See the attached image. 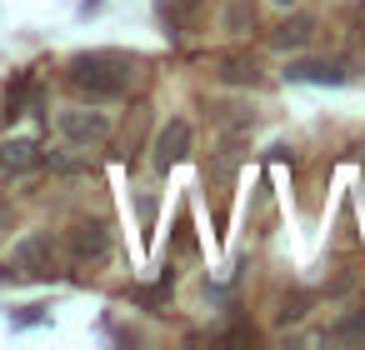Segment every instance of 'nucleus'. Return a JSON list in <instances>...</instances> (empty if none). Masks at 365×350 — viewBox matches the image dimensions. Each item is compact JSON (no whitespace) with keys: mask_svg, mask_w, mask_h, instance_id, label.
Here are the masks:
<instances>
[{"mask_svg":"<svg viewBox=\"0 0 365 350\" xmlns=\"http://www.w3.org/2000/svg\"><path fill=\"white\" fill-rule=\"evenodd\" d=\"M56 130H61L71 145H86V150H91V145H101V140L110 135V115H106V110H86V105H81V110H61V115H56Z\"/></svg>","mask_w":365,"mask_h":350,"instance_id":"f03ea898","label":"nucleus"},{"mask_svg":"<svg viewBox=\"0 0 365 350\" xmlns=\"http://www.w3.org/2000/svg\"><path fill=\"white\" fill-rule=\"evenodd\" d=\"M255 26V6H250V0H225V31H250Z\"/></svg>","mask_w":365,"mask_h":350,"instance_id":"9b49d317","label":"nucleus"},{"mask_svg":"<svg viewBox=\"0 0 365 350\" xmlns=\"http://www.w3.org/2000/svg\"><path fill=\"white\" fill-rule=\"evenodd\" d=\"M66 245H71L76 265H101L110 255V230H106V220H76L66 230Z\"/></svg>","mask_w":365,"mask_h":350,"instance_id":"20e7f679","label":"nucleus"},{"mask_svg":"<svg viewBox=\"0 0 365 350\" xmlns=\"http://www.w3.org/2000/svg\"><path fill=\"white\" fill-rule=\"evenodd\" d=\"M0 225H6V210H0Z\"/></svg>","mask_w":365,"mask_h":350,"instance_id":"f3484780","label":"nucleus"},{"mask_svg":"<svg viewBox=\"0 0 365 350\" xmlns=\"http://www.w3.org/2000/svg\"><path fill=\"white\" fill-rule=\"evenodd\" d=\"M275 6H290V0H275Z\"/></svg>","mask_w":365,"mask_h":350,"instance_id":"dca6fc26","label":"nucleus"},{"mask_svg":"<svg viewBox=\"0 0 365 350\" xmlns=\"http://www.w3.org/2000/svg\"><path fill=\"white\" fill-rule=\"evenodd\" d=\"M215 76H220L225 86H260V81H265L255 51H225V56L215 61Z\"/></svg>","mask_w":365,"mask_h":350,"instance_id":"0eeeda50","label":"nucleus"},{"mask_svg":"<svg viewBox=\"0 0 365 350\" xmlns=\"http://www.w3.org/2000/svg\"><path fill=\"white\" fill-rule=\"evenodd\" d=\"M0 280H11V265H0Z\"/></svg>","mask_w":365,"mask_h":350,"instance_id":"2eb2a0df","label":"nucleus"},{"mask_svg":"<svg viewBox=\"0 0 365 350\" xmlns=\"http://www.w3.org/2000/svg\"><path fill=\"white\" fill-rule=\"evenodd\" d=\"M190 150H195V130H190V120H180V115H175V120H165V125H160L150 165H155L160 175H170V165H180Z\"/></svg>","mask_w":365,"mask_h":350,"instance_id":"7ed1b4c3","label":"nucleus"},{"mask_svg":"<svg viewBox=\"0 0 365 350\" xmlns=\"http://www.w3.org/2000/svg\"><path fill=\"white\" fill-rule=\"evenodd\" d=\"M340 340H365V315L360 320H345L340 325Z\"/></svg>","mask_w":365,"mask_h":350,"instance_id":"ddd939ff","label":"nucleus"},{"mask_svg":"<svg viewBox=\"0 0 365 350\" xmlns=\"http://www.w3.org/2000/svg\"><path fill=\"white\" fill-rule=\"evenodd\" d=\"M215 120H220V130H225V135H250V125H255V115H250V110H240V105H220V110H215Z\"/></svg>","mask_w":365,"mask_h":350,"instance_id":"9d476101","label":"nucleus"},{"mask_svg":"<svg viewBox=\"0 0 365 350\" xmlns=\"http://www.w3.org/2000/svg\"><path fill=\"white\" fill-rule=\"evenodd\" d=\"M305 305H310L305 295H285V300H280V310H275V320H280V325H290V320H300V315H305Z\"/></svg>","mask_w":365,"mask_h":350,"instance_id":"f8f14e48","label":"nucleus"},{"mask_svg":"<svg viewBox=\"0 0 365 350\" xmlns=\"http://www.w3.org/2000/svg\"><path fill=\"white\" fill-rule=\"evenodd\" d=\"M135 71H140V61L125 56V51H86V56H76L66 66V81H71L76 96L101 105V101H120L130 91Z\"/></svg>","mask_w":365,"mask_h":350,"instance_id":"f257e3e1","label":"nucleus"},{"mask_svg":"<svg viewBox=\"0 0 365 350\" xmlns=\"http://www.w3.org/2000/svg\"><path fill=\"white\" fill-rule=\"evenodd\" d=\"M16 270L31 275V280H56V275H61V260H56L51 235H26V240L16 245Z\"/></svg>","mask_w":365,"mask_h":350,"instance_id":"39448f33","label":"nucleus"},{"mask_svg":"<svg viewBox=\"0 0 365 350\" xmlns=\"http://www.w3.org/2000/svg\"><path fill=\"white\" fill-rule=\"evenodd\" d=\"M310 36H315V21H310V16H290V21H280V26L270 31V46H275V51H305Z\"/></svg>","mask_w":365,"mask_h":350,"instance_id":"6e6552de","label":"nucleus"},{"mask_svg":"<svg viewBox=\"0 0 365 350\" xmlns=\"http://www.w3.org/2000/svg\"><path fill=\"white\" fill-rule=\"evenodd\" d=\"M355 36H360V46H365V11H360V21H355Z\"/></svg>","mask_w":365,"mask_h":350,"instance_id":"4468645a","label":"nucleus"},{"mask_svg":"<svg viewBox=\"0 0 365 350\" xmlns=\"http://www.w3.org/2000/svg\"><path fill=\"white\" fill-rule=\"evenodd\" d=\"M285 76L290 81H315V86H340L345 81V66L340 61H290Z\"/></svg>","mask_w":365,"mask_h":350,"instance_id":"1a4fd4ad","label":"nucleus"},{"mask_svg":"<svg viewBox=\"0 0 365 350\" xmlns=\"http://www.w3.org/2000/svg\"><path fill=\"white\" fill-rule=\"evenodd\" d=\"M41 160H46V150L31 135H11L6 145H0V175H31Z\"/></svg>","mask_w":365,"mask_h":350,"instance_id":"423d86ee","label":"nucleus"}]
</instances>
